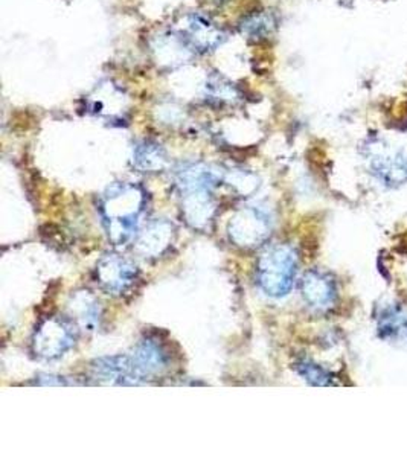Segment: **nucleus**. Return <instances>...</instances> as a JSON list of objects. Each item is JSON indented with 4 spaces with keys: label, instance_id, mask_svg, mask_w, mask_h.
<instances>
[{
    "label": "nucleus",
    "instance_id": "nucleus-8",
    "mask_svg": "<svg viewBox=\"0 0 407 457\" xmlns=\"http://www.w3.org/2000/svg\"><path fill=\"white\" fill-rule=\"evenodd\" d=\"M204 90H206V96L219 104H236L241 96L236 84L230 83L229 79H226L221 75L209 77Z\"/></svg>",
    "mask_w": 407,
    "mask_h": 457
},
{
    "label": "nucleus",
    "instance_id": "nucleus-4",
    "mask_svg": "<svg viewBox=\"0 0 407 457\" xmlns=\"http://www.w3.org/2000/svg\"><path fill=\"white\" fill-rule=\"evenodd\" d=\"M303 296L313 307H328L335 297V286L327 276L310 271L303 279Z\"/></svg>",
    "mask_w": 407,
    "mask_h": 457
},
{
    "label": "nucleus",
    "instance_id": "nucleus-6",
    "mask_svg": "<svg viewBox=\"0 0 407 457\" xmlns=\"http://www.w3.org/2000/svg\"><path fill=\"white\" fill-rule=\"evenodd\" d=\"M380 337L389 342H406L407 312L402 308H387L378 320Z\"/></svg>",
    "mask_w": 407,
    "mask_h": 457
},
{
    "label": "nucleus",
    "instance_id": "nucleus-1",
    "mask_svg": "<svg viewBox=\"0 0 407 457\" xmlns=\"http://www.w3.org/2000/svg\"><path fill=\"white\" fill-rule=\"evenodd\" d=\"M296 271L295 253L288 247H277L267 252L260 262V279L262 286L269 295L282 296L286 295Z\"/></svg>",
    "mask_w": 407,
    "mask_h": 457
},
{
    "label": "nucleus",
    "instance_id": "nucleus-5",
    "mask_svg": "<svg viewBox=\"0 0 407 457\" xmlns=\"http://www.w3.org/2000/svg\"><path fill=\"white\" fill-rule=\"evenodd\" d=\"M377 176L387 185H402L407 182V159L400 154H385L372 162Z\"/></svg>",
    "mask_w": 407,
    "mask_h": 457
},
{
    "label": "nucleus",
    "instance_id": "nucleus-10",
    "mask_svg": "<svg viewBox=\"0 0 407 457\" xmlns=\"http://www.w3.org/2000/svg\"><path fill=\"white\" fill-rule=\"evenodd\" d=\"M55 333V320H51V322H47L45 327L40 329V334H38V346H43V345H46L47 340H49V334L53 336ZM69 345H71V331H69L68 328L64 327L57 336V342H51V346L47 349L46 357H53V355H60L58 353H63L64 349L69 348Z\"/></svg>",
    "mask_w": 407,
    "mask_h": 457
},
{
    "label": "nucleus",
    "instance_id": "nucleus-9",
    "mask_svg": "<svg viewBox=\"0 0 407 457\" xmlns=\"http://www.w3.org/2000/svg\"><path fill=\"white\" fill-rule=\"evenodd\" d=\"M135 161L144 170H161L167 162L165 151L153 142H142L136 146Z\"/></svg>",
    "mask_w": 407,
    "mask_h": 457
},
{
    "label": "nucleus",
    "instance_id": "nucleus-3",
    "mask_svg": "<svg viewBox=\"0 0 407 457\" xmlns=\"http://www.w3.org/2000/svg\"><path fill=\"white\" fill-rule=\"evenodd\" d=\"M153 53L159 64L174 68L191 57L194 51L189 47L188 43L185 42L182 34L178 32V34H167L156 38V42L153 45Z\"/></svg>",
    "mask_w": 407,
    "mask_h": 457
},
{
    "label": "nucleus",
    "instance_id": "nucleus-2",
    "mask_svg": "<svg viewBox=\"0 0 407 457\" xmlns=\"http://www.w3.org/2000/svg\"><path fill=\"white\" fill-rule=\"evenodd\" d=\"M180 34L194 53L200 54L215 51L226 40V32L200 14L187 17Z\"/></svg>",
    "mask_w": 407,
    "mask_h": 457
},
{
    "label": "nucleus",
    "instance_id": "nucleus-11",
    "mask_svg": "<svg viewBox=\"0 0 407 457\" xmlns=\"http://www.w3.org/2000/svg\"><path fill=\"white\" fill-rule=\"evenodd\" d=\"M301 374L313 385H329V377L324 370H320L316 364L303 363L299 366Z\"/></svg>",
    "mask_w": 407,
    "mask_h": 457
},
{
    "label": "nucleus",
    "instance_id": "nucleus-7",
    "mask_svg": "<svg viewBox=\"0 0 407 457\" xmlns=\"http://www.w3.org/2000/svg\"><path fill=\"white\" fill-rule=\"evenodd\" d=\"M277 28V21L271 12L267 11H260L245 17L240 23V29L247 38L253 40H266L273 34Z\"/></svg>",
    "mask_w": 407,
    "mask_h": 457
}]
</instances>
